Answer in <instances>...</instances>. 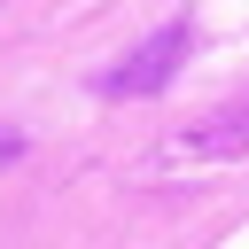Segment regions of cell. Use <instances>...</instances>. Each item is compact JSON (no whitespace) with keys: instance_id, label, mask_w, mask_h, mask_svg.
I'll use <instances>...</instances> for the list:
<instances>
[{"instance_id":"1","label":"cell","mask_w":249,"mask_h":249,"mask_svg":"<svg viewBox=\"0 0 249 249\" xmlns=\"http://www.w3.org/2000/svg\"><path fill=\"white\" fill-rule=\"evenodd\" d=\"M179 54H187V23L156 31L148 47H132V54H124V70H109V78H101V93H148V86H163V78L179 70Z\"/></svg>"}]
</instances>
